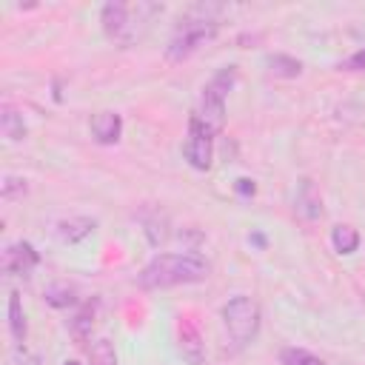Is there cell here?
Instances as JSON below:
<instances>
[{
  "label": "cell",
  "mask_w": 365,
  "mask_h": 365,
  "mask_svg": "<svg viewBox=\"0 0 365 365\" xmlns=\"http://www.w3.org/2000/svg\"><path fill=\"white\" fill-rule=\"evenodd\" d=\"M331 245L336 254H354L359 248V231L354 225H334L331 228Z\"/></svg>",
  "instance_id": "5bb4252c"
},
{
  "label": "cell",
  "mask_w": 365,
  "mask_h": 365,
  "mask_svg": "<svg viewBox=\"0 0 365 365\" xmlns=\"http://www.w3.org/2000/svg\"><path fill=\"white\" fill-rule=\"evenodd\" d=\"M265 66H268V71H271L274 77H285V80L302 74V63H299L297 57H291V54H271V57L265 60Z\"/></svg>",
  "instance_id": "9a60e30c"
},
{
  "label": "cell",
  "mask_w": 365,
  "mask_h": 365,
  "mask_svg": "<svg viewBox=\"0 0 365 365\" xmlns=\"http://www.w3.org/2000/svg\"><path fill=\"white\" fill-rule=\"evenodd\" d=\"M66 365H80V362H74V359H68V362H66Z\"/></svg>",
  "instance_id": "603a6c76"
},
{
  "label": "cell",
  "mask_w": 365,
  "mask_h": 365,
  "mask_svg": "<svg viewBox=\"0 0 365 365\" xmlns=\"http://www.w3.org/2000/svg\"><path fill=\"white\" fill-rule=\"evenodd\" d=\"M46 302L48 305H54V308H68V305H74L77 302V294H74V288L71 285H51V288H46Z\"/></svg>",
  "instance_id": "d6986e66"
},
{
  "label": "cell",
  "mask_w": 365,
  "mask_h": 365,
  "mask_svg": "<svg viewBox=\"0 0 365 365\" xmlns=\"http://www.w3.org/2000/svg\"><path fill=\"white\" fill-rule=\"evenodd\" d=\"M9 331H11V339L14 342H26L29 325H26V314H23V305H20V294L17 291L9 294Z\"/></svg>",
  "instance_id": "4fadbf2b"
},
{
  "label": "cell",
  "mask_w": 365,
  "mask_h": 365,
  "mask_svg": "<svg viewBox=\"0 0 365 365\" xmlns=\"http://www.w3.org/2000/svg\"><path fill=\"white\" fill-rule=\"evenodd\" d=\"M94 220H88V217H74V220H63V222H57V234H60V240L63 242H80V240H86L91 231H94Z\"/></svg>",
  "instance_id": "8fae6325"
},
{
  "label": "cell",
  "mask_w": 365,
  "mask_h": 365,
  "mask_svg": "<svg viewBox=\"0 0 365 365\" xmlns=\"http://www.w3.org/2000/svg\"><path fill=\"white\" fill-rule=\"evenodd\" d=\"M336 68H339V71H365V46H362V48H356L351 57L339 60V63H336Z\"/></svg>",
  "instance_id": "44dd1931"
},
{
  "label": "cell",
  "mask_w": 365,
  "mask_h": 365,
  "mask_svg": "<svg viewBox=\"0 0 365 365\" xmlns=\"http://www.w3.org/2000/svg\"><path fill=\"white\" fill-rule=\"evenodd\" d=\"M234 83H237V66H225V68H220L205 83V88L200 94V111H197V117L214 134H220L222 125H225V100H228V91L234 88Z\"/></svg>",
  "instance_id": "3957f363"
},
{
  "label": "cell",
  "mask_w": 365,
  "mask_h": 365,
  "mask_svg": "<svg viewBox=\"0 0 365 365\" xmlns=\"http://www.w3.org/2000/svg\"><path fill=\"white\" fill-rule=\"evenodd\" d=\"M279 365H325V359H319L317 354L305 351V348H282L279 351Z\"/></svg>",
  "instance_id": "e0dca14e"
},
{
  "label": "cell",
  "mask_w": 365,
  "mask_h": 365,
  "mask_svg": "<svg viewBox=\"0 0 365 365\" xmlns=\"http://www.w3.org/2000/svg\"><path fill=\"white\" fill-rule=\"evenodd\" d=\"M294 211H297V217H302V220H308V222L322 217V197H319L314 180H308V177L299 180L297 200H294Z\"/></svg>",
  "instance_id": "ba28073f"
},
{
  "label": "cell",
  "mask_w": 365,
  "mask_h": 365,
  "mask_svg": "<svg viewBox=\"0 0 365 365\" xmlns=\"http://www.w3.org/2000/svg\"><path fill=\"white\" fill-rule=\"evenodd\" d=\"M94 314H97V302H83V308L74 314V319L68 322V331L77 342H86L88 334H91V325H94Z\"/></svg>",
  "instance_id": "7c38bea8"
},
{
  "label": "cell",
  "mask_w": 365,
  "mask_h": 365,
  "mask_svg": "<svg viewBox=\"0 0 365 365\" xmlns=\"http://www.w3.org/2000/svg\"><path fill=\"white\" fill-rule=\"evenodd\" d=\"M26 191H29V185H26L23 177H6V180H3V200H17V197H23Z\"/></svg>",
  "instance_id": "ffe728a7"
},
{
  "label": "cell",
  "mask_w": 365,
  "mask_h": 365,
  "mask_svg": "<svg viewBox=\"0 0 365 365\" xmlns=\"http://www.w3.org/2000/svg\"><path fill=\"white\" fill-rule=\"evenodd\" d=\"M0 128H3V137H6V140H11V143H20V140L26 137V123H23V117H20L11 106H3Z\"/></svg>",
  "instance_id": "2e32d148"
},
{
  "label": "cell",
  "mask_w": 365,
  "mask_h": 365,
  "mask_svg": "<svg viewBox=\"0 0 365 365\" xmlns=\"http://www.w3.org/2000/svg\"><path fill=\"white\" fill-rule=\"evenodd\" d=\"M131 11H134V6H128V3H120V0L106 3L100 9V23H103L106 37H111L120 46H131L137 40V29L131 23Z\"/></svg>",
  "instance_id": "8992f818"
},
{
  "label": "cell",
  "mask_w": 365,
  "mask_h": 365,
  "mask_svg": "<svg viewBox=\"0 0 365 365\" xmlns=\"http://www.w3.org/2000/svg\"><path fill=\"white\" fill-rule=\"evenodd\" d=\"M180 351H182V356H185L191 365H200V362H202V356H205V348H202L200 331H197V325H194L188 317H182V319H180Z\"/></svg>",
  "instance_id": "30bf717a"
},
{
  "label": "cell",
  "mask_w": 365,
  "mask_h": 365,
  "mask_svg": "<svg viewBox=\"0 0 365 365\" xmlns=\"http://www.w3.org/2000/svg\"><path fill=\"white\" fill-rule=\"evenodd\" d=\"M220 6H194L174 29L168 46H165V60L168 63H182L188 60L200 46H205L208 40H214V34L220 31L217 14Z\"/></svg>",
  "instance_id": "7a4b0ae2"
},
{
  "label": "cell",
  "mask_w": 365,
  "mask_h": 365,
  "mask_svg": "<svg viewBox=\"0 0 365 365\" xmlns=\"http://www.w3.org/2000/svg\"><path fill=\"white\" fill-rule=\"evenodd\" d=\"M123 134V117L117 111H97L91 117V137L100 145H114Z\"/></svg>",
  "instance_id": "9c48e42d"
},
{
  "label": "cell",
  "mask_w": 365,
  "mask_h": 365,
  "mask_svg": "<svg viewBox=\"0 0 365 365\" xmlns=\"http://www.w3.org/2000/svg\"><path fill=\"white\" fill-rule=\"evenodd\" d=\"M182 157L191 168L197 171H208L211 168V157H214V131L197 117L191 114L188 120V134L182 143Z\"/></svg>",
  "instance_id": "5b68a950"
},
{
  "label": "cell",
  "mask_w": 365,
  "mask_h": 365,
  "mask_svg": "<svg viewBox=\"0 0 365 365\" xmlns=\"http://www.w3.org/2000/svg\"><path fill=\"white\" fill-rule=\"evenodd\" d=\"M37 265H40V254H37L34 245L26 242V240L6 245L3 259H0L3 274H23V277H26V274H31Z\"/></svg>",
  "instance_id": "52a82bcc"
},
{
  "label": "cell",
  "mask_w": 365,
  "mask_h": 365,
  "mask_svg": "<svg viewBox=\"0 0 365 365\" xmlns=\"http://www.w3.org/2000/svg\"><path fill=\"white\" fill-rule=\"evenodd\" d=\"M208 271L211 268L200 254H157L137 274V285L145 291L191 285V282L208 279Z\"/></svg>",
  "instance_id": "6da1fadb"
},
{
  "label": "cell",
  "mask_w": 365,
  "mask_h": 365,
  "mask_svg": "<svg viewBox=\"0 0 365 365\" xmlns=\"http://www.w3.org/2000/svg\"><path fill=\"white\" fill-rule=\"evenodd\" d=\"M234 188H237V194H240V197H254V191H257L254 180H248V177H240Z\"/></svg>",
  "instance_id": "7402d4cb"
},
{
  "label": "cell",
  "mask_w": 365,
  "mask_h": 365,
  "mask_svg": "<svg viewBox=\"0 0 365 365\" xmlns=\"http://www.w3.org/2000/svg\"><path fill=\"white\" fill-rule=\"evenodd\" d=\"M222 322H225V331H228L231 345L240 351L248 342H254V336L259 331V305L251 297L237 294V297H231L222 305Z\"/></svg>",
  "instance_id": "277c9868"
},
{
  "label": "cell",
  "mask_w": 365,
  "mask_h": 365,
  "mask_svg": "<svg viewBox=\"0 0 365 365\" xmlns=\"http://www.w3.org/2000/svg\"><path fill=\"white\" fill-rule=\"evenodd\" d=\"M143 225H145V234H148V242H151V245H160V242L168 240V220H165V214L154 211L151 220L143 217Z\"/></svg>",
  "instance_id": "ac0fdd59"
}]
</instances>
